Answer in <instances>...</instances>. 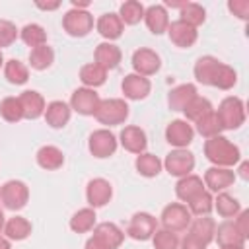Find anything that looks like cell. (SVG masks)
I'll return each instance as SVG.
<instances>
[{
    "label": "cell",
    "instance_id": "obj_29",
    "mask_svg": "<svg viewBox=\"0 0 249 249\" xmlns=\"http://www.w3.org/2000/svg\"><path fill=\"white\" fill-rule=\"evenodd\" d=\"M37 163L47 169V171H54L58 167H62L64 163V156L62 152L56 148V146H43L39 152H37Z\"/></svg>",
    "mask_w": 249,
    "mask_h": 249
},
{
    "label": "cell",
    "instance_id": "obj_20",
    "mask_svg": "<svg viewBox=\"0 0 249 249\" xmlns=\"http://www.w3.org/2000/svg\"><path fill=\"white\" fill-rule=\"evenodd\" d=\"M121 144L126 152H132V154H142L148 146V140H146V132L140 128V126H124L121 130Z\"/></svg>",
    "mask_w": 249,
    "mask_h": 249
},
{
    "label": "cell",
    "instance_id": "obj_19",
    "mask_svg": "<svg viewBox=\"0 0 249 249\" xmlns=\"http://www.w3.org/2000/svg\"><path fill=\"white\" fill-rule=\"evenodd\" d=\"M214 237H216V241H218L220 247H230V245L243 247V245H245V239H247V237H243V235L239 233V230L235 228V222H231V220L222 222V224L214 230Z\"/></svg>",
    "mask_w": 249,
    "mask_h": 249
},
{
    "label": "cell",
    "instance_id": "obj_5",
    "mask_svg": "<svg viewBox=\"0 0 249 249\" xmlns=\"http://www.w3.org/2000/svg\"><path fill=\"white\" fill-rule=\"evenodd\" d=\"M27 198H29V189L23 181L12 179L0 187V200L8 210H14V212L21 210L27 204Z\"/></svg>",
    "mask_w": 249,
    "mask_h": 249
},
{
    "label": "cell",
    "instance_id": "obj_14",
    "mask_svg": "<svg viewBox=\"0 0 249 249\" xmlns=\"http://www.w3.org/2000/svg\"><path fill=\"white\" fill-rule=\"evenodd\" d=\"M193 136H195L193 126H191L187 121H181V119L171 121V123L167 124V128H165V140H167L171 146H175V148H185V146H189V144L193 142Z\"/></svg>",
    "mask_w": 249,
    "mask_h": 249
},
{
    "label": "cell",
    "instance_id": "obj_7",
    "mask_svg": "<svg viewBox=\"0 0 249 249\" xmlns=\"http://www.w3.org/2000/svg\"><path fill=\"white\" fill-rule=\"evenodd\" d=\"M191 212L185 204H179V202H171L163 208L161 212V224H163V230H169V231H183L189 228L191 224Z\"/></svg>",
    "mask_w": 249,
    "mask_h": 249
},
{
    "label": "cell",
    "instance_id": "obj_15",
    "mask_svg": "<svg viewBox=\"0 0 249 249\" xmlns=\"http://www.w3.org/2000/svg\"><path fill=\"white\" fill-rule=\"evenodd\" d=\"M113 196V189H111V183L97 177V179H91L86 187V198L89 202L91 208H99V206H105Z\"/></svg>",
    "mask_w": 249,
    "mask_h": 249
},
{
    "label": "cell",
    "instance_id": "obj_49",
    "mask_svg": "<svg viewBox=\"0 0 249 249\" xmlns=\"http://www.w3.org/2000/svg\"><path fill=\"white\" fill-rule=\"evenodd\" d=\"M181 249H206L204 243H200L196 237H193L191 233L185 235V239L181 241Z\"/></svg>",
    "mask_w": 249,
    "mask_h": 249
},
{
    "label": "cell",
    "instance_id": "obj_3",
    "mask_svg": "<svg viewBox=\"0 0 249 249\" xmlns=\"http://www.w3.org/2000/svg\"><path fill=\"white\" fill-rule=\"evenodd\" d=\"M93 115L101 124H123L128 117V105L124 103V99H101Z\"/></svg>",
    "mask_w": 249,
    "mask_h": 249
},
{
    "label": "cell",
    "instance_id": "obj_53",
    "mask_svg": "<svg viewBox=\"0 0 249 249\" xmlns=\"http://www.w3.org/2000/svg\"><path fill=\"white\" fill-rule=\"evenodd\" d=\"M2 228H4V212L0 208V231H2Z\"/></svg>",
    "mask_w": 249,
    "mask_h": 249
},
{
    "label": "cell",
    "instance_id": "obj_39",
    "mask_svg": "<svg viewBox=\"0 0 249 249\" xmlns=\"http://www.w3.org/2000/svg\"><path fill=\"white\" fill-rule=\"evenodd\" d=\"M19 37L25 45L29 47H41V45H47V31L39 25V23H27L21 31H19Z\"/></svg>",
    "mask_w": 249,
    "mask_h": 249
},
{
    "label": "cell",
    "instance_id": "obj_26",
    "mask_svg": "<svg viewBox=\"0 0 249 249\" xmlns=\"http://www.w3.org/2000/svg\"><path fill=\"white\" fill-rule=\"evenodd\" d=\"M196 97V86L195 84H181L177 88H173L167 95V103H169V109L171 111H183L185 105Z\"/></svg>",
    "mask_w": 249,
    "mask_h": 249
},
{
    "label": "cell",
    "instance_id": "obj_17",
    "mask_svg": "<svg viewBox=\"0 0 249 249\" xmlns=\"http://www.w3.org/2000/svg\"><path fill=\"white\" fill-rule=\"evenodd\" d=\"M233 181H235V173L230 167H216L214 165V167H208L204 173V185L214 193L228 189L230 185H233Z\"/></svg>",
    "mask_w": 249,
    "mask_h": 249
},
{
    "label": "cell",
    "instance_id": "obj_8",
    "mask_svg": "<svg viewBox=\"0 0 249 249\" xmlns=\"http://www.w3.org/2000/svg\"><path fill=\"white\" fill-rule=\"evenodd\" d=\"M163 165L167 169L169 175H175V177H185L193 171L195 167V156L185 150V148H177V150H171L165 160H163Z\"/></svg>",
    "mask_w": 249,
    "mask_h": 249
},
{
    "label": "cell",
    "instance_id": "obj_43",
    "mask_svg": "<svg viewBox=\"0 0 249 249\" xmlns=\"http://www.w3.org/2000/svg\"><path fill=\"white\" fill-rule=\"evenodd\" d=\"M187 204H189V212L191 214H195V216H208L212 212V208H214V198L210 196L208 191H202L196 196H193Z\"/></svg>",
    "mask_w": 249,
    "mask_h": 249
},
{
    "label": "cell",
    "instance_id": "obj_28",
    "mask_svg": "<svg viewBox=\"0 0 249 249\" xmlns=\"http://www.w3.org/2000/svg\"><path fill=\"white\" fill-rule=\"evenodd\" d=\"M218 66H220V60L216 56H210V54L200 56L195 62V78H196V82H200L204 86H210Z\"/></svg>",
    "mask_w": 249,
    "mask_h": 249
},
{
    "label": "cell",
    "instance_id": "obj_37",
    "mask_svg": "<svg viewBox=\"0 0 249 249\" xmlns=\"http://www.w3.org/2000/svg\"><path fill=\"white\" fill-rule=\"evenodd\" d=\"M196 130H198L200 136L212 138V136H218L224 128H222V123H220L218 115H216L214 111H210V113H206L204 117H200V119L196 121Z\"/></svg>",
    "mask_w": 249,
    "mask_h": 249
},
{
    "label": "cell",
    "instance_id": "obj_47",
    "mask_svg": "<svg viewBox=\"0 0 249 249\" xmlns=\"http://www.w3.org/2000/svg\"><path fill=\"white\" fill-rule=\"evenodd\" d=\"M228 8L239 19H247L249 18V2L247 0H231V2H228Z\"/></svg>",
    "mask_w": 249,
    "mask_h": 249
},
{
    "label": "cell",
    "instance_id": "obj_21",
    "mask_svg": "<svg viewBox=\"0 0 249 249\" xmlns=\"http://www.w3.org/2000/svg\"><path fill=\"white\" fill-rule=\"evenodd\" d=\"M121 56H123L121 54V49L117 45H113V43H99L97 49H95V54H93L95 64L101 66L103 70L117 68L119 62H121Z\"/></svg>",
    "mask_w": 249,
    "mask_h": 249
},
{
    "label": "cell",
    "instance_id": "obj_42",
    "mask_svg": "<svg viewBox=\"0 0 249 249\" xmlns=\"http://www.w3.org/2000/svg\"><path fill=\"white\" fill-rule=\"evenodd\" d=\"M210 111H212L210 101H208L206 97H200V95L193 97V99L185 105V109H183L185 117H187L189 121H195V123H196L200 117H204L206 113H210Z\"/></svg>",
    "mask_w": 249,
    "mask_h": 249
},
{
    "label": "cell",
    "instance_id": "obj_45",
    "mask_svg": "<svg viewBox=\"0 0 249 249\" xmlns=\"http://www.w3.org/2000/svg\"><path fill=\"white\" fill-rule=\"evenodd\" d=\"M154 249H177L179 247V237L175 231L169 230H156L152 235Z\"/></svg>",
    "mask_w": 249,
    "mask_h": 249
},
{
    "label": "cell",
    "instance_id": "obj_31",
    "mask_svg": "<svg viewBox=\"0 0 249 249\" xmlns=\"http://www.w3.org/2000/svg\"><path fill=\"white\" fill-rule=\"evenodd\" d=\"M80 80L86 88H97V86H103L105 80H107V70H103L101 66H97L95 62H89V64H84L80 68Z\"/></svg>",
    "mask_w": 249,
    "mask_h": 249
},
{
    "label": "cell",
    "instance_id": "obj_10",
    "mask_svg": "<svg viewBox=\"0 0 249 249\" xmlns=\"http://www.w3.org/2000/svg\"><path fill=\"white\" fill-rule=\"evenodd\" d=\"M88 148H89L91 156H95V158H109L117 150V138H115V134L111 130L99 128V130L91 132Z\"/></svg>",
    "mask_w": 249,
    "mask_h": 249
},
{
    "label": "cell",
    "instance_id": "obj_24",
    "mask_svg": "<svg viewBox=\"0 0 249 249\" xmlns=\"http://www.w3.org/2000/svg\"><path fill=\"white\" fill-rule=\"evenodd\" d=\"M204 191V183H202V179L198 177V175H185V177H181L179 181H177V185H175V195H177V198H181L183 202H189L193 196H196L198 193H202Z\"/></svg>",
    "mask_w": 249,
    "mask_h": 249
},
{
    "label": "cell",
    "instance_id": "obj_2",
    "mask_svg": "<svg viewBox=\"0 0 249 249\" xmlns=\"http://www.w3.org/2000/svg\"><path fill=\"white\" fill-rule=\"evenodd\" d=\"M124 239V231L113 222H101L93 228V235L86 241V249H117Z\"/></svg>",
    "mask_w": 249,
    "mask_h": 249
},
{
    "label": "cell",
    "instance_id": "obj_11",
    "mask_svg": "<svg viewBox=\"0 0 249 249\" xmlns=\"http://www.w3.org/2000/svg\"><path fill=\"white\" fill-rule=\"evenodd\" d=\"M161 66V60H160V54L152 49H146V47H140L138 51H134L132 54V68H134V74H140V76H152L160 70Z\"/></svg>",
    "mask_w": 249,
    "mask_h": 249
},
{
    "label": "cell",
    "instance_id": "obj_16",
    "mask_svg": "<svg viewBox=\"0 0 249 249\" xmlns=\"http://www.w3.org/2000/svg\"><path fill=\"white\" fill-rule=\"evenodd\" d=\"M121 88H123L124 97L134 99V101H140V99L148 97V93L152 89V84H150L148 78H144L140 74H126L124 80H123V84H121Z\"/></svg>",
    "mask_w": 249,
    "mask_h": 249
},
{
    "label": "cell",
    "instance_id": "obj_25",
    "mask_svg": "<svg viewBox=\"0 0 249 249\" xmlns=\"http://www.w3.org/2000/svg\"><path fill=\"white\" fill-rule=\"evenodd\" d=\"M45 121L53 128H62L70 121V107L64 101H51L45 107Z\"/></svg>",
    "mask_w": 249,
    "mask_h": 249
},
{
    "label": "cell",
    "instance_id": "obj_40",
    "mask_svg": "<svg viewBox=\"0 0 249 249\" xmlns=\"http://www.w3.org/2000/svg\"><path fill=\"white\" fill-rule=\"evenodd\" d=\"M235 82H237V72L231 66L220 62V66H218V70H216L210 86H214L218 89H231L235 86Z\"/></svg>",
    "mask_w": 249,
    "mask_h": 249
},
{
    "label": "cell",
    "instance_id": "obj_33",
    "mask_svg": "<svg viewBox=\"0 0 249 249\" xmlns=\"http://www.w3.org/2000/svg\"><path fill=\"white\" fill-rule=\"evenodd\" d=\"M95 210L93 208H82L78 210L72 218H70V230L76 231V233H84V231H89L93 226H95Z\"/></svg>",
    "mask_w": 249,
    "mask_h": 249
},
{
    "label": "cell",
    "instance_id": "obj_12",
    "mask_svg": "<svg viewBox=\"0 0 249 249\" xmlns=\"http://www.w3.org/2000/svg\"><path fill=\"white\" fill-rule=\"evenodd\" d=\"M99 101V95L91 88H78L70 97V109L80 115H93Z\"/></svg>",
    "mask_w": 249,
    "mask_h": 249
},
{
    "label": "cell",
    "instance_id": "obj_1",
    "mask_svg": "<svg viewBox=\"0 0 249 249\" xmlns=\"http://www.w3.org/2000/svg\"><path fill=\"white\" fill-rule=\"evenodd\" d=\"M204 156L216 167H231L241 160V152L235 144H231L222 134L212 136L204 142Z\"/></svg>",
    "mask_w": 249,
    "mask_h": 249
},
{
    "label": "cell",
    "instance_id": "obj_41",
    "mask_svg": "<svg viewBox=\"0 0 249 249\" xmlns=\"http://www.w3.org/2000/svg\"><path fill=\"white\" fill-rule=\"evenodd\" d=\"M206 19V12L200 4H195V2H187L183 8H181V21H185L187 25L191 27H198L200 23H204Z\"/></svg>",
    "mask_w": 249,
    "mask_h": 249
},
{
    "label": "cell",
    "instance_id": "obj_9",
    "mask_svg": "<svg viewBox=\"0 0 249 249\" xmlns=\"http://www.w3.org/2000/svg\"><path fill=\"white\" fill-rule=\"evenodd\" d=\"M158 230V222L152 214L148 212H136L130 222H128V228H126V235L136 239V241H146V239H152L154 231Z\"/></svg>",
    "mask_w": 249,
    "mask_h": 249
},
{
    "label": "cell",
    "instance_id": "obj_30",
    "mask_svg": "<svg viewBox=\"0 0 249 249\" xmlns=\"http://www.w3.org/2000/svg\"><path fill=\"white\" fill-rule=\"evenodd\" d=\"M4 233L8 239L21 241L31 233V222L23 216H14L4 224Z\"/></svg>",
    "mask_w": 249,
    "mask_h": 249
},
{
    "label": "cell",
    "instance_id": "obj_48",
    "mask_svg": "<svg viewBox=\"0 0 249 249\" xmlns=\"http://www.w3.org/2000/svg\"><path fill=\"white\" fill-rule=\"evenodd\" d=\"M235 228L239 230V233L243 237L249 235V210H241L237 214V220H235Z\"/></svg>",
    "mask_w": 249,
    "mask_h": 249
},
{
    "label": "cell",
    "instance_id": "obj_38",
    "mask_svg": "<svg viewBox=\"0 0 249 249\" xmlns=\"http://www.w3.org/2000/svg\"><path fill=\"white\" fill-rule=\"evenodd\" d=\"M119 18H121L123 23L134 25V23H138L144 18V6L138 0H126L124 4H121Z\"/></svg>",
    "mask_w": 249,
    "mask_h": 249
},
{
    "label": "cell",
    "instance_id": "obj_46",
    "mask_svg": "<svg viewBox=\"0 0 249 249\" xmlns=\"http://www.w3.org/2000/svg\"><path fill=\"white\" fill-rule=\"evenodd\" d=\"M16 39H18L16 25L12 21H8V19H0V49L10 47Z\"/></svg>",
    "mask_w": 249,
    "mask_h": 249
},
{
    "label": "cell",
    "instance_id": "obj_51",
    "mask_svg": "<svg viewBox=\"0 0 249 249\" xmlns=\"http://www.w3.org/2000/svg\"><path fill=\"white\" fill-rule=\"evenodd\" d=\"M247 169H249V165L243 161V163H241V167H239V175H241L243 179H249V173H247Z\"/></svg>",
    "mask_w": 249,
    "mask_h": 249
},
{
    "label": "cell",
    "instance_id": "obj_27",
    "mask_svg": "<svg viewBox=\"0 0 249 249\" xmlns=\"http://www.w3.org/2000/svg\"><path fill=\"white\" fill-rule=\"evenodd\" d=\"M214 230H216V224L212 218L208 216H198L195 218L191 224H189V233L193 237H196L200 243L208 245L212 239H214Z\"/></svg>",
    "mask_w": 249,
    "mask_h": 249
},
{
    "label": "cell",
    "instance_id": "obj_6",
    "mask_svg": "<svg viewBox=\"0 0 249 249\" xmlns=\"http://www.w3.org/2000/svg\"><path fill=\"white\" fill-rule=\"evenodd\" d=\"M62 27L68 35L72 37H86L93 29V16L86 10H76L72 8L70 12L64 14L62 18Z\"/></svg>",
    "mask_w": 249,
    "mask_h": 249
},
{
    "label": "cell",
    "instance_id": "obj_13",
    "mask_svg": "<svg viewBox=\"0 0 249 249\" xmlns=\"http://www.w3.org/2000/svg\"><path fill=\"white\" fill-rule=\"evenodd\" d=\"M167 35H169V41L175 45V47H181V49H189L196 43V29L187 25L185 21L177 19V21H171L167 25Z\"/></svg>",
    "mask_w": 249,
    "mask_h": 249
},
{
    "label": "cell",
    "instance_id": "obj_18",
    "mask_svg": "<svg viewBox=\"0 0 249 249\" xmlns=\"http://www.w3.org/2000/svg\"><path fill=\"white\" fill-rule=\"evenodd\" d=\"M19 103H21V111H23V119H39L43 113H45V99L39 91H33V89H25L19 97Z\"/></svg>",
    "mask_w": 249,
    "mask_h": 249
},
{
    "label": "cell",
    "instance_id": "obj_55",
    "mask_svg": "<svg viewBox=\"0 0 249 249\" xmlns=\"http://www.w3.org/2000/svg\"><path fill=\"white\" fill-rule=\"evenodd\" d=\"M2 62H4V58H2V51H0V66H2Z\"/></svg>",
    "mask_w": 249,
    "mask_h": 249
},
{
    "label": "cell",
    "instance_id": "obj_50",
    "mask_svg": "<svg viewBox=\"0 0 249 249\" xmlns=\"http://www.w3.org/2000/svg\"><path fill=\"white\" fill-rule=\"evenodd\" d=\"M60 6V2H51V4H43V2H37V8L41 10H56Z\"/></svg>",
    "mask_w": 249,
    "mask_h": 249
},
{
    "label": "cell",
    "instance_id": "obj_52",
    "mask_svg": "<svg viewBox=\"0 0 249 249\" xmlns=\"http://www.w3.org/2000/svg\"><path fill=\"white\" fill-rule=\"evenodd\" d=\"M0 249H12V245H10L8 237H2V235H0Z\"/></svg>",
    "mask_w": 249,
    "mask_h": 249
},
{
    "label": "cell",
    "instance_id": "obj_54",
    "mask_svg": "<svg viewBox=\"0 0 249 249\" xmlns=\"http://www.w3.org/2000/svg\"><path fill=\"white\" fill-rule=\"evenodd\" d=\"M220 249H245V245H243V247H235V245H230V247H220Z\"/></svg>",
    "mask_w": 249,
    "mask_h": 249
},
{
    "label": "cell",
    "instance_id": "obj_23",
    "mask_svg": "<svg viewBox=\"0 0 249 249\" xmlns=\"http://www.w3.org/2000/svg\"><path fill=\"white\" fill-rule=\"evenodd\" d=\"M123 27H124V23L121 21L119 14H113V12L103 14L97 19V31H99L101 37L107 39V43L113 41V39H119L123 35Z\"/></svg>",
    "mask_w": 249,
    "mask_h": 249
},
{
    "label": "cell",
    "instance_id": "obj_32",
    "mask_svg": "<svg viewBox=\"0 0 249 249\" xmlns=\"http://www.w3.org/2000/svg\"><path fill=\"white\" fill-rule=\"evenodd\" d=\"M4 76H6V80H8L10 84L21 86V84L27 82V78H29V70H27V66H25L21 60H18V58H10V60L6 62V66H4Z\"/></svg>",
    "mask_w": 249,
    "mask_h": 249
},
{
    "label": "cell",
    "instance_id": "obj_44",
    "mask_svg": "<svg viewBox=\"0 0 249 249\" xmlns=\"http://www.w3.org/2000/svg\"><path fill=\"white\" fill-rule=\"evenodd\" d=\"M0 115L4 121L8 123H18L19 119H23V111H21V103L18 97H6L0 103Z\"/></svg>",
    "mask_w": 249,
    "mask_h": 249
},
{
    "label": "cell",
    "instance_id": "obj_35",
    "mask_svg": "<svg viewBox=\"0 0 249 249\" xmlns=\"http://www.w3.org/2000/svg\"><path fill=\"white\" fill-rule=\"evenodd\" d=\"M134 165H136V171H138L140 175H144V177H156V175L161 171V161H160V158L154 156V154H146V152L138 154Z\"/></svg>",
    "mask_w": 249,
    "mask_h": 249
},
{
    "label": "cell",
    "instance_id": "obj_34",
    "mask_svg": "<svg viewBox=\"0 0 249 249\" xmlns=\"http://www.w3.org/2000/svg\"><path fill=\"white\" fill-rule=\"evenodd\" d=\"M54 60V51L49 47V45H41V47H35L31 49L29 53V64L31 68L35 70H47Z\"/></svg>",
    "mask_w": 249,
    "mask_h": 249
},
{
    "label": "cell",
    "instance_id": "obj_4",
    "mask_svg": "<svg viewBox=\"0 0 249 249\" xmlns=\"http://www.w3.org/2000/svg\"><path fill=\"white\" fill-rule=\"evenodd\" d=\"M216 115L222 123V128L233 130V128H239L245 123V105L239 97H226L220 103Z\"/></svg>",
    "mask_w": 249,
    "mask_h": 249
},
{
    "label": "cell",
    "instance_id": "obj_36",
    "mask_svg": "<svg viewBox=\"0 0 249 249\" xmlns=\"http://www.w3.org/2000/svg\"><path fill=\"white\" fill-rule=\"evenodd\" d=\"M214 208L218 210V214L222 218H235L239 212H241V206H239V200L233 198L231 195L228 193H220L214 200Z\"/></svg>",
    "mask_w": 249,
    "mask_h": 249
},
{
    "label": "cell",
    "instance_id": "obj_22",
    "mask_svg": "<svg viewBox=\"0 0 249 249\" xmlns=\"http://www.w3.org/2000/svg\"><path fill=\"white\" fill-rule=\"evenodd\" d=\"M144 21H146L148 29H150L154 35H161L163 31H167V25H169L167 12H165V8L160 6V4H154V6H150L148 10H144Z\"/></svg>",
    "mask_w": 249,
    "mask_h": 249
}]
</instances>
